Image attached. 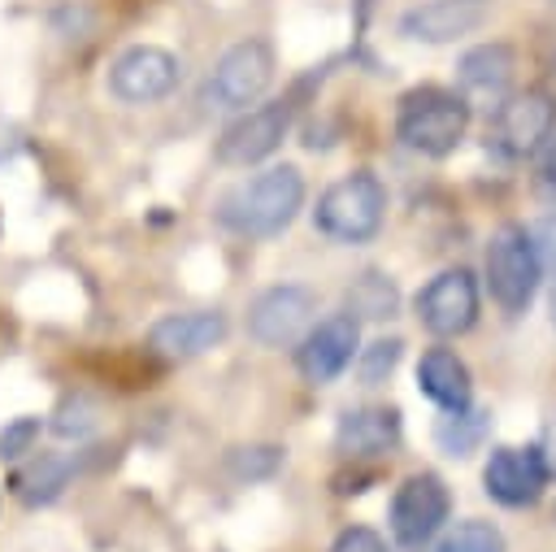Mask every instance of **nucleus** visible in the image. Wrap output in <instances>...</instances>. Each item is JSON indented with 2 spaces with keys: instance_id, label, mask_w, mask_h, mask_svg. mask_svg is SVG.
Here are the masks:
<instances>
[{
  "instance_id": "1",
  "label": "nucleus",
  "mask_w": 556,
  "mask_h": 552,
  "mask_svg": "<svg viewBox=\"0 0 556 552\" xmlns=\"http://www.w3.org/2000/svg\"><path fill=\"white\" fill-rule=\"evenodd\" d=\"M300 204H304V174L295 165H269L217 200V222L235 235L269 239L291 226Z\"/></svg>"
},
{
  "instance_id": "2",
  "label": "nucleus",
  "mask_w": 556,
  "mask_h": 552,
  "mask_svg": "<svg viewBox=\"0 0 556 552\" xmlns=\"http://www.w3.org/2000/svg\"><path fill=\"white\" fill-rule=\"evenodd\" d=\"M465 130H469V104H465V96H456L447 87H413V91H404V100L395 109L400 143L421 156L456 152Z\"/></svg>"
},
{
  "instance_id": "3",
  "label": "nucleus",
  "mask_w": 556,
  "mask_h": 552,
  "mask_svg": "<svg viewBox=\"0 0 556 552\" xmlns=\"http://www.w3.org/2000/svg\"><path fill=\"white\" fill-rule=\"evenodd\" d=\"M382 217H387V187L369 170H352L339 183H330L317 196V209H313L317 230L330 235V239H339V243H365V239H374L382 230Z\"/></svg>"
},
{
  "instance_id": "4",
  "label": "nucleus",
  "mask_w": 556,
  "mask_h": 552,
  "mask_svg": "<svg viewBox=\"0 0 556 552\" xmlns=\"http://www.w3.org/2000/svg\"><path fill=\"white\" fill-rule=\"evenodd\" d=\"M269 83H274V48L265 39H239L208 70L200 87V104L213 113H243L265 96Z\"/></svg>"
},
{
  "instance_id": "5",
  "label": "nucleus",
  "mask_w": 556,
  "mask_h": 552,
  "mask_svg": "<svg viewBox=\"0 0 556 552\" xmlns=\"http://www.w3.org/2000/svg\"><path fill=\"white\" fill-rule=\"evenodd\" d=\"M539 278H543V261L534 252L530 230L517 222H504L486 243V287L495 304L508 313H521L534 300Z\"/></svg>"
},
{
  "instance_id": "6",
  "label": "nucleus",
  "mask_w": 556,
  "mask_h": 552,
  "mask_svg": "<svg viewBox=\"0 0 556 552\" xmlns=\"http://www.w3.org/2000/svg\"><path fill=\"white\" fill-rule=\"evenodd\" d=\"M447 513H452L447 482L439 474H430V469L408 474L400 482L395 500H391V535H395L400 548L417 552V548H426L439 535V526L447 522Z\"/></svg>"
},
{
  "instance_id": "7",
  "label": "nucleus",
  "mask_w": 556,
  "mask_h": 552,
  "mask_svg": "<svg viewBox=\"0 0 556 552\" xmlns=\"http://www.w3.org/2000/svg\"><path fill=\"white\" fill-rule=\"evenodd\" d=\"M313 317H317V291L300 283H278L248 304V335L261 348H287L304 339Z\"/></svg>"
},
{
  "instance_id": "8",
  "label": "nucleus",
  "mask_w": 556,
  "mask_h": 552,
  "mask_svg": "<svg viewBox=\"0 0 556 552\" xmlns=\"http://www.w3.org/2000/svg\"><path fill=\"white\" fill-rule=\"evenodd\" d=\"M291 130V100H269L256 109H243L217 139L222 165H256L265 161Z\"/></svg>"
},
{
  "instance_id": "9",
  "label": "nucleus",
  "mask_w": 556,
  "mask_h": 552,
  "mask_svg": "<svg viewBox=\"0 0 556 552\" xmlns=\"http://www.w3.org/2000/svg\"><path fill=\"white\" fill-rule=\"evenodd\" d=\"M417 317L439 339L465 335L478 322V278L469 269H460V265L434 274L417 296Z\"/></svg>"
},
{
  "instance_id": "10",
  "label": "nucleus",
  "mask_w": 556,
  "mask_h": 552,
  "mask_svg": "<svg viewBox=\"0 0 556 552\" xmlns=\"http://www.w3.org/2000/svg\"><path fill=\"white\" fill-rule=\"evenodd\" d=\"M556 126V104L547 91H517L508 96L500 109H495V122H491V143L521 161V156H534L543 148V139L552 135Z\"/></svg>"
},
{
  "instance_id": "11",
  "label": "nucleus",
  "mask_w": 556,
  "mask_h": 552,
  "mask_svg": "<svg viewBox=\"0 0 556 552\" xmlns=\"http://www.w3.org/2000/svg\"><path fill=\"white\" fill-rule=\"evenodd\" d=\"M361 352V322L352 313H334L317 326L304 330L300 348H295V365L308 382H334Z\"/></svg>"
},
{
  "instance_id": "12",
  "label": "nucleus",
  "mask_w": 556,
  "mask_h": 552,
  "mask_svg": "<svg viewBox=\"0 0 556 552\" xmlns=\"http://www.w3.org/2000/svg\"><path fill=\"white\" fill-rule=\"evenodd\" d=\"M174 83H178V57L156 43L126 48L109 70V91L126 104H152V100L169 96Z\"/></svg>"
},
{
  "instance_id": "13",
  "label": "nucleus",
  "mask_w": 556,
  "mask_h": 552,
  "mask_svg": "<svg viewBox=\"0 0 556 552\" xmlns=\"http://www.w3.org/2000/svg\"><path fill=\"white\" fill-rule=\"evenodd\" d=\"M482 482H486V495L508 504V509H521V504H534L547 487V456L539 448H517V443H500L491 448V461L482 469Z\"/></svg>"
},
{
  "instance_id": "14",
  "label": "nucleus",
  "mask_w": 556,
  "mask_h": 552,
  "mask_svg": "<svg viewBox=\"0 0 556 552\" xmlns=\"http://www.w3.org/2000/svg\"><path fill=\"white\" fill-rule=\"evenodd\" d=\"M230 322L222 309H191V313H165L161 322H152L148 330V348L165 361H191L204 356L208 348H217L226 339Z\"/></svg>"
},
{
  "instance_id": "15",
  "label": "nucleus",
  "mask_w": 556,
  "mask_h": 552,
  "mask_svg": "<svg viewBox=\"0 0 556 552\" xmlns=\"http://www.w3.org/2000/svg\"><path fill=\"white\" fill-rule=\"evenodd\" d=\"M486 22L482 0H426L400 17V35L417 43H452Z\"/></svg>"
},
{
  "instance_id": "16",
  "label": "nucleus",
  "mask_w": 556,
  "mask_h": 552,
  "mask_svg": "<svg viewBox=\"0 0 556 552\" xmlns=\"http://www.w3.org/2000/svg\"><path fill=\"white\" fill-rule=\"evenodd\" d=\"M400 443V409L387 404H365V409H348L339 417L334 430V448L343 456H382Z\"/></svg>"
},
{
  "instance_id": "17",
  "label": "nucleus",
  "mask_w": 556,
  "mask_h": 552,
  "mask_svg": "<svg viewBox=\"0 0 556 552\" xmlns=\"http://www.w3.org/2000/svg\"><path fill=\"white\" fill-rule=\"evenodd\" d=\"M417 387H421V396H430L443 413L469 409V400H473L469 365H465L452 348H430V352L417 361Z\"/></svg>"
},
{
  "instance_id": "18",
  "label": "nucleus",
  "mask_w": 556,
  "mask_h": 552,
  "mask_svg": "<svg viewBox=\"0 0 556 552\" xmlns=\"http://www.w3.org/2000/svg\"><path fill=\"white\" fill-rule=\"evenodd\" d=\"M456 74L478 96H504L508 83H513V74H517V57H513L508 43H478V48H469L460 57Z\"/></svg>"
},
{
  "instance_id": "19",
  "label": "nucleus",
  "mask_w": 556,
  "mask_h": 552,
  "mask_svg": "<svg viewBox=\"0 0 556 552\" xmlns=\"http://www.w3.org/2000/svg\"><path fill=\"white\" fill-rule=\"evenodd\" d=\"M70 474H74V461H70V456L43 452V456H30V461L13 474V491H17L26 504H52V500L65 491Z\"/></svg>"
},
{
  "instance_id": "20",
  "label": "nucleus",
  "mask_w": 556,
  "mask_h": 552,
  "mask_svg": "<svg viewBox=\"0 0 556 552\" xmlns=\"http://www.w3.org/2000/svg\"><path fill=\"white\" fill-rule=\"evenodd\" d=\"M482 430H486L482 413H473V409H456V413H443V417H439L434 439H439V448H443L447 456H469V452L478 448Z\"/></svg>"
},
{
  "instance_id": "21",
  "label": "nucleus",
  "mask_w": 556,
  "mask_h": 552,
  "mask_svg": "<svg viewBox=\"0 0 556 552\" xmlns=\"http://www.w3.org/2000/svg\"><path fill=\"white\" fill-rule=\"evenodd\" d=\"M348 313H365V317H391L395 313V287L382 274H361V283L348 291Z\"/></svg>"
},
{
  "instance_id": "22",
  "label": "nucleus",
  "mask_w": 556,
  "mask_h": 552,
  "mask_svg": "<svg viewBox=\"0 0 556 552\" xmlns=\"http://www.w3.org/2000/svg\"><path fill=\"white\" fill-rule=\"evenodd\" d=\"M439 552H504V535H500V526L469 517V522H460V526L443 539Z\"/></svg>"
},
{
  "instance_id": "23",
  "label": "nucleus",
  "mask_w": 556,
  "mask_h": 552,
  "mask_svg": "<svg viewBox=\"0 0 556 552\" xmlns=\"http://www.w3.org/2000/svg\"><path fill=\"white\" fill-rule=\"evenodd\" d=\"M91 426H96V409L83 396H70L52 417V435H61V439H83Z\"/></svg>"
},
{
  "instance_id": "24",
  "label": "nucleus",
  "mask_w": 556,
  "mask_h": 552,
  "mask_svg": "<svg viewBox=\"0 0 556 552\" xmlns=\"http://www.w3.org/2000/svg\"><path fill=\"white\" fill-rule=\"evenodd\" d=\"M35 439H39V417H17L0 430V456L4 461H17L26 452H35Z\"/></svg>"
},
{
  "instance_id": "25",
  "label": "nucleus",
  "mask_w": 556,
  "mask_h": 552,
  "mask_svg": "<svg viewBox=\"0 0 556 552\" xmlns=\"http://www.w3.org/2000/svg\"><path fill=\"white\" fill-rule=\"evenodd\" d=\"M278 465V448H235L230 452V469L239 478H265Z\"/></svg>"
},
{
  "instance_id": "26",
  "label": "nucleus",
  "mask_w": 556,
  "mask_h": 552,
  "mask_svg": "<svg viewBox=\"0 0 556 552\" xmlns=\"http://www.w3.org/2000/svg\"><path fill=\"white\" fill-rule=\"evenodd\" d=\"M400 348H404L400 339H382V343H374V348L365 352V361H361V378H365V382H382V374L395 369Z\"/></svg>"
},
{
  "instance_id": "27",
  "label": "nucleus",
  "mask_w": 556,
  "mask_h": 552,
  "mask_svg": "<svg viewBox=\"0 0 556 552\" xmlns=\"http://www.w3.org/2000/svg\"><path fill=\"white\" fill-rule=\"evenodd\" d=\"M330 552H391V548H387V539H382L378 530H369V526H348V530H339V539L330 543Z\"/></svg>"
},
{
  "instance_id": "28",
  "label": "nucleus",
  "mask_w": 556,
  "mask_h": 552,
  "mask_svg": "<svg viewBox=\"0 0 556 552\" xmlns=\"http://www.w3.org/2000/svg\"><path fill=\"white\" fill-rule=\"evenodd\" d=\"M530 239H534L539 261H543V265H556V217H543V222L530 230Z\"/></svg>"
},
{
  "instance_id": "29",
  "label": "nucleus",
  "mask_w": 556,
  "mask_h": 552,
  "mask_svg": "<svg viewBox=\"0 0 556 552\" xmlns=\"http://www.w3.org/2000/svg\"><path fill=\"white\" fill-rule=\"evenodd\" d=\"M22 152V135H17V126L13 122H4L0 117V161H13Z\"/></svg>"
},
{
  "instance_id": "30",
  "label": "nucleus",
  "mask_w": 556,
  "mask_h": 552,
  "mask_svg": "<svg viewBox=\"0 0 556 552\" xmlns=\"http://www.w3.org/2000/svg\"><path fill=\"white\" fill-rule=\"evenodd\" d=\"M374 9H378V0H352V22H356V30H365V26H369Z\"/></svg>"
},
{
  "instance_id": "31",
  "label": "nucleus",
  "mask_w": 556,
  "mask_h": 552,
  "mask_svg": "<svg viewBox=\"0 0 556 552\" xmlns=\"http://www.w3.org/2000/svg\"><path fill=\"white\" fill-rule=\"evenodd\" d=\"M543 174H547V187L556 191V143H552V152H547V165H543Z\"/></svg>"
},
{
  "instance_id": "32",
  "label": "nucleus",
  "mask_w": 556,
  "mask_h": 552,
  "mask_svg": "<svg viewBox=\"0 0 556 552\" xmlns=\"http://www.w3.org/2000/svg\"><path fill=\"white\" fill-rule=\"evenodd\" d=\"M552 326H556V291H552Z\"/></svg>"
}]
</instances>
